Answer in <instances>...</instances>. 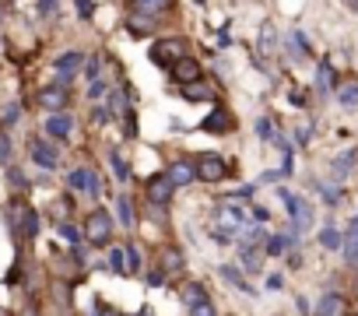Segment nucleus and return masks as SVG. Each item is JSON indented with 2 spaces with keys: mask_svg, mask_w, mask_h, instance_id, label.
Here are the masks:
<instances>
[{
  "mask_svg": "<svg viewBox=\"0 0 358 316\" xmlns=\"http://www.w3.org/2000/svg\"><path fill=\"white\" fill-rule=\"evenodd\" d=\"M85 239L92 246H109V239H113V215L102 211V208H95L88 215V222H85Z\"/></svg>",
  "mask_w": 358,
  "mask_h": 316,
  "instance_id": "obj_1",
  "label": "nucleus"
},
{
  "mask_svg": "<svg viewBox=\"0 0 358 316\" xmlns=\"http://www.w3.org/2000/svg\"><path fill=\"white\" fill-rule=\"evenodd\" d=\"M194 162H197V180L201 183H222V176L229 173V166L222 162L218 151H201Z\"/></svg>",
  "mask_w": 358,
  "mask_h": 316,
  "instance_id": "obj_2",
  "label": "nucleus"
},
{
  "mask_svg": "<svg viewBox=\"0 0 358 316\" xmlns=\"http://www.w3.org/2000/svg\"><path fill=\"white\" fill-rule=\"evenodd\" d=\"M81 64H85V53H78V50H71V53H60V57L53 60V74H57V88H64V85H71V81H74V74L81 71Z\"/></svg>",
  "mask_w": 358,
  "mask_h": 316,
  "instance_id": "obj_3",
  "label": "nucleus"
},
{
  "mask_svg": "<svg viewBox=\"0 0 358 316\" xmlns=\"http://www.w3.org/2000/svg\"><path fill=\"white\" fill-rule=\"evenodd\" d=\"M165 176L172 180V187L179 190V187H190L194 180H197V162H194V158H172V162L165 166Z\"/></svg>",
  "mask_w": 358,
  "mask_h": 316,
  "instance_id": "obj_4",
  "label": "nucleus"
},
{
  "mask_svg": "<svg viewBox=\"0 0 358 316\" xmlns=\"http://www.w3.org/2000/svg\"><path fill=\"white\" fill-rule=\"evenodd\" d=\"M183 46H187L183 39H162V43H155V46H151V60H155L158 67H165V64H169V67H176L179 60L187 57V53H183Z\"/></svg>",
  "mask_w": 358,
  "mask_h": 316,
  "instance_id": "obj_5",
  "label": "nucleus"
},
{
  "mask_svg": "<svg viewBox=\"0 0 358 316\" xmlns=\"http://www.w3.org/2000/svg\"><path fill=\"white\" fill-rule=\"evenodd\" d=\"M67 187H71L74 194H88V197H99V194H102V180H99L88 166L74 169V173L67 176Z\"/></svg>",
  "mask_w": 358,
  "mask_h": 316,
  "instance_id": "obj_6",
  "label": "nucleus"
},
{
  "mask_svg": "<svg viewBox=\"0 0 358 316\" xmlns=\"http://www.w3.org/2000/svg\"><path fill=\"white\" fill-rule=\"evenodd\" d=\"M172 194H176V187H172V180H169L165 173H158V176L148 180V201H151L155 208H165V204L172 201Z\"/></svg>",
  "mask_w": 358,
  "mask_h": 316,
  "instance_id": "obj_7",
  "label": "nucleus"
},
{
  "mask_svg": "<svg viewBox=\"0 0 358 316\" xmlns=\"http://www.w3.org/2000/svg\"><path fill=\"white\" fill-rule=\"evenodd\" d=\"M29 151H32V162H36L39 169H46V173H53V169L60 166V155H57V148H50V144H46V141H39V137L29 144Z\"/></svg>",
  "mask_w": 358,
  "mask_h": 316,
  "instance_id": "obj_8",
  "label": "nucleus"
},
{
  "mask_svg": "<svg viewBox=\"0 0 358 316\" xmlns=\"http://www.w3.org/2000/svg\"><path fill=\"white\" fill-rule=\"evenodd\" d=\"M201 130H204V134H232V113L222 109V106H215V109L201 120Z\"/></svg>",
  "mask_w": 358,
  "mask_h": 316,
  "instance_id": "obj_9",
  "label": "nucleus"
},
{
  "mask_svg": "<svg viewBox=\"0 0 358 316\" xmlns=\"http://www.w3.org/2000/svg\"><path fill=\"white\" fill-rule=\"evenodd\" d=\"M201 78H204V74H201V64H197L194 57H183V60L172 67V81L183 85V88H187V85H197Z\"/></svg>",
  "mask_w": 358,
  "mask_h": 316,
  "instance_id": "obj_10",
  "label": "nucleus"
},
{
  "mask_svg": "<svg viewBox=\"0 0 358 316\" xmlns=\"http://www.w3.org/2000/svg\"><path fill=\"white\" fill-rule=\"evenodd\" d=\"M179 302H183L187 309H197V306H204V302H211V299H208V288H204L201 281H187L183 288H179Z\"/></svg>",
  "mask_w": 358,
  "mask_h": 316,
  "instance_id": "obj_11",
  "label": "nucleus"
},
{
  "mask_svg": "<svg viewBox=\"0 0 358 316\" xmlns=\"http://www.w3.org/2000/svg\"><path fill=\"white\" fill-rule=\"evenodd\" d=\"M288 250H299V236H292V232H278V236H271L267 246H264L267 257H285Z\"/></svg>",
  "mask_w": 358,
  "mask_h": 316,
  "instance_id": "obj_12",
  "label": "nucleus"
},
{
  "mask_svg": "<svg viewBox=\"0 0 358 316\" xmlns=\"http://www.w3.org/2000/svg\"><path fill=\"white\" fill-rule=\"evenodd\" d=\"M355 162H358V148H348V151L334 155V158H330V173H334V180H344V176L355 169Z\"/></svg>",
  "mask_w": 358,
  "mask_h": 316,
  "instance_id": "obj_13",
  "label": "nucleus"
},
{
  "mask_svg": "<svg viewBox=\"0 0 358 316\" xmlns=\"http://www.w3.org/2000/svg\"><path fill=\"white\" fill-rule=\"evenodd\" d=\"M50 137H57V141H67L71 137V130H74V120L71 116H64V113H53L50 120H46V127H43Z\"/></svg>",
  "mask_w": 358,
  "mask_h": 316,
  "instance_id": "obj_14",
  "label": "nucleus"
},
{
  "mask_svg": "<svg viewBox=\"0 0 358 316\" xmlns=\"http://www.w3.org/2000/svg\"><path fill=\"white\" fill-rule=\"evenodd\" d=\"M341 309H344V295L341 292H327V295H320L313 316H337Z\"/></svg>",
  "mask_w": 358,
  "mask_h": 316,
  "instance_id": "obj_15",
  "label": "nucleus"
},
{
  "mask_svg": "<svg viewBox=\"0 0 358 316\" xmlns=\"http://www.w3.org/2000/svg\"><path fill=\"white\" fill-rule=\"evenodd\" d=\"M183 250H179V246H165L162 250V271L165 274H179V271H183Z\"/></svg>",
  "mask_w": 358,
  "mask_h": 316,
  "instance_id": "obj_16",
  "label": "nucleus"
},
{
  "mask_svg": "<svg viewBox=\"0 0 358 316\" xmlns=\"http://www.w3.org/2000/svg\"><path fill=\"white\" fill-rule=\"evenodd\" d=\"M218 274H222V278H225L232 288H239V292H250V295H253V285L243 278V271H239L236 264H222V267H218Z\"/></svg>",
  "mask_w": 358,
  "mask_h": 316,
  "instance_id": "obj_17",
  "label": "nucleus"
},
{
  "mask_svg": "<svg viewBox=\"0 0 358 316\" xmlns=\"http://www.w3.org/2000/svg\"><path fill=\"white\" fill-rule=\"evenodd\" d=\"M39 106H46L50 113H57V109L67 106V92H64V88H43V92H39Z\"/></svg>",
  "mask_w": 358,
  "mask_h": 316,
  "instance_id": "obj_18",
  "label": "nucleus"
},
{
  "mask_svg": "<svg viewBox=\"0 0 358 316\" xmlns=\"http://www.w3.org/2000/svg\"><path fill=\"white\" fill-rule=\"evenodd\" d=\"M334 88V71H330V60H320V71H316V92L327 99Z\"/></svg>",
  "mask_w": 358,
  "mask_h": 316,
  "instance_id": "obj_19",
  "label": "nucleus"
},
{
  "mask_svg": "<svg viewBox=\"0 0 358 316\" xmlns=\"http://www.w3.org/2000/svg\"><path fill=\"white\" fill-rule=\"evenodd\" d=\"M179 92H183L187 102H211V99H215V92H211L208 85H201V81H197V85H187V88H179Z\"/></svg>",
  "mask_w": 358,
  "mask_h": 316,
  "instance_id": "obj_20",
  "label": "nucleus"
},
{
  "mask_svg": "<svg viewBox=\"0 0 358 316\" xmlns=\"http://www.w3.org/2000/svg\"><path fill=\"white\" fill-rule=\"evenodd\" d=\"M320 246H323V250H344V232L334 229V225H327V229L320 232Z\"/></svg>",
  "mask_w": 358,
  "mask_h": 316,
  "instance_id": "obj_21",
  "label": "nucleus"
},
{
  "mask_svg": "<svg viewBox=\"0 0 358 316\" xmlns=\"http://www.w3.org/2000/svg\"><path fill=\"white\" fill-rule=\"evenodd\" d=\"M260 53H264V57L278 53V43H274V22H264V25H260Z\"/></svg>",
  "mask_w": 358,
  "mask_h": 316,
  "instance_id": "obj_22",
  "label": "nucleus"
},
{
  "mask_svg": "<svg viewBox=\"0 0 358 316\" xmlns=\"http://www.w3.org/2000/svg\"><path fill=\"white\" fill-rule=\"evenodd\" d=\"M337 106H341V109H348V113H351V109H358V81H355V85H344V88L337 92Z\"/></svg>",
  "mask_w": 358,
  "mask_h": 316,
  "instance_id": "obj_23",
  "label": "nucleus"
},
{
  "mask_svg": "<svg viewBox=\"0 0 358 316\" xmlns=\"http://www.w3.org/2000/svg\"><path fill=\"white\" fill-rule=\"evenodd\" d=\"M239 260L250 274H260V264H264V253L260 250H239Z\"/></svg>",
  "mask_w": 358,
  "mask_h": 316,
  "instance_id": "obj_24",
  "label": "nucleus"
},
{
  "mask_svg": "<svg viewBox=\"0 0 358 316\" xmlns=\"http://www.w3.org/2000/svg\"><path fill=\"white\" fill-rule=\"evenodd\" d=\"M316 190H320L323 204H330V208H337V204L344 201V190H337V187H330V183H316Z\"/></svg>",
  "mask_w": 358,
  "mask_h": 316,
  "instance_id": "obj_25",
  "label": "nucleus"
},
{
  "mask_svg": "<svg viewBox=\"0 0 358 316\" xmlns=\"http://www.w3.org/2000/svg\"><path fill=\"white\" fill-rule=\"evenodd\" d=\"M116 215H120V225H123V229H134V208H130V197H120V201H116Z\"/></svg>",
  "mask_w": 358,
  "mask_h": 316,
  "instance_id": "obj_26",
  "label": "nucleus"
},
{
  "mask_svg": "<svg viewBox=\"0 0 358 316\" xmlns=\"http://www.w3.org/2000/svg\"><path fill=\"white\" fill-rule=\"evenodd\" d=\"M344 260L351 267H358V232H348L344 236Z\"/></svg>",
  "mask_w": 358,
  "mask_h": 316,
  "instance_id": "obj_27",
  "label": "nucleus"
},
{
  "mask_svg": "<svg viewBox=\"0 0 358 316\" xmlns=\"http://www.w3.org/2000/svg\"><path fill=\"white\" fill-rule=\"evenodd\" d=\"M109 267H113V274H130L127 253H123V250H109Z\"/></svg>",
  "mask_w": 358,
  "mask_h": 316,
  "instance_id": "obj_28",
  "label": "nucleus"
},
{
  "mask_svg": "<svg viewBox=\"0 0 358 316\" xmlns=\"http://www.w3.org/2000/svg\"><path fill=\"white\" fill-rule=\"evenodd\" d=\"M253 134H257L260 141H278V137H274V123H271L267 116H260V120H257V127H253Z\"/></svg>",
  "mask_w": 358,
  "mask_h": 316,
  "instance_id": "obj_29",
  "label": "nucleus"
},
{
  "mask_svg": "<svg viewBox=\"0 0 358 316\" xmlns=\"http://www.w3.org/2000/svg\"><path fill=\"white\" fill-rule=\"evenodd\" d=\"M257 197V183H250V187H243V190H232V194H225V204H232V201H253Z\"/></svg>",
  "mask_w": 358,
  "mask_h": 316,
  "instance_id": "obj_30",
  "label": "nucleus"
},
{
  "mask_svg": "<svg viewBox=\"0 0 358 316\" xmlns=\"http://www.w3.org/2000/svg\"><path fill=\"white\" fill-rule=\"evenodd\" d=\"M123 253H127V267H130V274H141V250H137L134 243H127Z\"/></svg>",
  "mask_w": 358,
  "mask_h": 316,
  "instance_id": "obj_31",
  "label": "nucleus"
},
{
  "mask_svg": "<svg viewBox=\"0 0 358 316\" xmlns=\"http://www.w3.org/2000/svg\"><path fill=\"white\" fill-rule=\"evenodd\" d=\"M109 162H113V169H116L120 180H130V166L123 162V155H120V151H109Z\"/></svg>",
  "mask_w": 358,
  "mask_h": 316,
  "instance_id": "obj_32",
  "label": "nucleus"
},
{
  "mask_svg": "<svg viewBox=\"0 0 358 316\" xmlns=\"http://www.w3.org/2000/svg\"><path fill=\"white\" fill-rule=\"evenodd\" d=\"M60 236L67 239V246L74 250V246H81V232L74 229V225H67V222H60Z\"/></svg>",
  "mask_w": 358,
  "mask_h": 316,
  "instance_id": "obj_33",
  "label": "nucleus"
},
{
  "mask_svg": "<svg viewBox=\"0 0 358 316\" xmlns=\"http://www.w3.org/2000/svg\"><path fill=\"white\" fill-rule=\"evenodd\" d=\"M18 116H22V106H18V102H8V106H4V113H0V120H4V127L18 123Z\"/></svg>",
  "mask_w": 358,
  "mask_h": 316,
  "instance_id": "obj_34",
  "label": "nucleus"
},
{
  "mask_svg": "<svg viewBox=\"0 0 358 316\" xmlns=\"http://www.w3.org/2000/svg\"><path fill=\"white\" fill-rule=\"evenodd\" d=\"M99 71H102V60H99V57H92V60H88V67H85V78L95 85V81H99Z\"/></svg>",
  "mask_w": 358,
  "mask_h": 316,
  "instance_id": "obj_35",
  "label": "nucleus"
},
{
  "mask_svg": "<svg viewBox=\"0 0 358 316\" xmlns=\"http://www.w3.org/2000/svg\"><path fill=\"white\" fill-rule=\"evenodd\" d=\"M8 183H15V190H29V180L18 169H8Z\"/></svg>",
  "mask_w": 358,
  "mask_h": 316,
  "instance_id": "obj_36",
  "label": "nucleus"
},
{
  "mask_svg": "<svg viewBox=\"0 0 358 316\" xmlns=\"http://www.w3.org/2000/svg\"><path fill=\"white\" fill-rule=\"evenodd\" d=\"M0 162H11V141H8V134H0Z\"/></svg>",
  "mask_w": 358,
  "mask_h": 316,
  "instance_id": "obj_37",
  "label": "nucleus"
},
{
  "mask_svg": "<svg viewBox=\"0 0 358 316\" xmlns=\"http://www.w3.org/2000/svg\"><path fill=\"white\" fill-rule=\"evenodd\" d=\"M250 215H253V222H260V225H264V222H271V211H267L264 204H253V211H250Z\"/></svg>",
  "mask_w": 358,
  "mask_h": 316,
  "instance_id": "obj_38",
  "label": "nucleus"
},
{
  "mask_svg": "<svg viewBox=\"0 0 358 316\" xmlns=\"http://www.w3.org/2000/svg\"><path fill=\"white\" fill-rule=\"evenodd\" d=\"M190 316H218V309H215V302H204V306L190 309Z\"/></svg>",
  "mask_w": 358,
  "mask_h": 316,
  "instance_id": "obj_39",
  "label": "nucleus"
},
{
  "mask_svg": "<svg viewBox=\"0 0 358 316\" xmlns=\"http://www.w3.org/2000/svg\"><path fill=\"white\" fill-rule=\"evenodd\" d=\"M148 285H151V288H162V285H165V271H162V267L151 271V274H148Z\"/></svg>",
  "mask_w": 358,
  "mask_h": 316,
  "instance_id": "obj_40",
  "label": "nucleus"
},
{
  "mask_svg": "<svg viewBox=\"0 0 358 316\" xmlns=\"http://www.w3.org/2000/svg\"><path fill=\"white\" fill-rule=\"evenodd\" d=\"M74 4H78V15L88 22V18H92V0H74Z\"/></svg>",
  "mask_w": 358,
  "mask_h": 316,
  "instance_id": "obj_41",
  "label": "nucleus"
},
{
  "mask_svg": "<svg viewBox=\"0 0 358 316\" xmlns=\"http://www.w3.org/2000/svg\"><path fill=\"white\" fill-rule=\"evenodd\" d=\"M53 11H57V0H39V15L43 18H50Z\"/></svg>",
  "mask_w": 358,
  "mask_h": 316,
  "instance_id": "obj_42",
  "label": "nucleus"
},
{
  "mask_svg": "<svg viewBox=\"0 0 358 316\" xmlns=\"http://www.w3.org/2000/svg\"><path fill=\"white\" fill-rule=\"evenodd\" d=\"M295 141H299V144L306 148V144L313 141V134H309V127H299V130H295Z\"/></svg>",
  "mask_w": 358,
  "mask_h": 316,
  "instance_id": "obj_43",
  "label": "nucleus"
},
{
  "mask_svg": "<svg viewBox=\"0 0 358 316\" xmlns=\"http://www.w3.org/2000/svg\"><path fill=\"white\" fill-rule=\"evenodd\" d=\"M267 288H271V292H281V288H285V278H281V274H271V278H267Z\"/></svg>",
  "mask_w": 358,
  "mask_h": 316,
  "instance_id": "obj_44",
  "label": "nucleus"
},
{
  "mask_svg": "<svg viewBox=\"0 0 358 316\" xmlns=\"http://www.w3.org/2000/svg\"><path fill=\"white\" fill-rule=\"evenodd\" d=\"M295 309H299L302 316H309V313H313V306L306 302V295H299V299H295Z\"/></svg>",
  "mask_w": 358,
  "mask_h": 316,
  "instance_id": "obj_45",
  "label": "nucleus"
},
{
  "mask_svg": "<svg viewBox=\"0 0 358 316\" xmlns=\"http://www.w3.org/2000/svg\"><path fill=\"white\" fill-rule=\"evenodd\" d=\"M137 4H141V8H148V11H158V8L165 4V0H137Z\"/></svg>",
  "mask_w": 358,
  "mask_h": 316,
  "instance_id": "obj_46",
  "label": "nucleus"
},
{
  "mask_svg": "<svg viewBox=\"0 0 358 316\" xmlns=\"http://www.w3.org/2000/svg\"><path fill=\"white\" fill-rule=\"evenodd\" d=\"M218 74L229 78V74H232V64H229V60H218Z\"/></svg>",
  "mask_w": 358,
  "mask_h": 316,
  "instance_id": "obj_47",
  "label": "nucleus"
},
{
  "mask_svg": "<svg viewBox=\"0 0 358 316\" xmlns=\"http://www.w3.org/2000/svg\"><path fill=\"white\" fill-rule=\"evenodd\" d=\"M102 92H106V85H102V81H95V85H92V88H88V95H92V99H99V95H102Z\"/></svg>",
  "mask_w": 358,
  "mask_h": 316,
  "instance_id": "obj_48",
  "label": "nucleus"
},
{
  "mask_svg": "<svg viewBox=\"0 0 358 316\" xmlns=\"http://www.w3.org/2000/svg\"><path fill=\"white\" fill-rule=\"evenodd\" d=\"M292 106H306V95L302 92H292Z\"/></svg>",
  "mask_w": 358,
  "mask_h": 316,
  "instance_id": "obj_49",
  "label": "nucleus"
},
{
  "mask_svg": "<svg viewBox=\"0 0 358 316\" xmlns=\"http://www.w3.org/2000/svg\"><path fill=\"white\" fill-rule=\"evenodd\" d=\"M274 180H281V173H264L260 176V183H274Z\"/></svg>",
  "mask_w": 358,
  "mask_h": 316,
  "instance_id": "obj_50",
  "label": "nucleus"
},
{
  "mask_svg": "<svg viewBox=\"0 0 358 316\" xmlns=\"http://www.w3.org/2000/svg\"><path fill=\"white\" fill-rule=\"evenodd\" d=\"M351 4H355V8H358V0H351Z\"/></svg>",
  "mask_w": 358,
  "mask_h": 316,
  "instance_id": "obj_51",
  "label": "nucleus"
},
{
  "mask_svg": "<svg viewBox=\"0 0 358 316\" xmlns=\"http://www.w3.org/2000/svg\"><path fill=\"white\" fill-rule=\"evenodd\" d=\"M355 288H358V278H355Z\"/></svg>",
  "mask_w": 358,
  "mask_h": 316,
  "instance_id": "obj_52",
  "label": "nucleus"
}]
</instances>
